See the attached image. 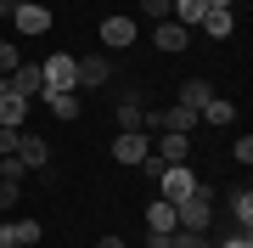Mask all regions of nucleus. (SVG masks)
<instances>
[{
    "mask_svg": "<svg viewBox=\"0 0 253 248\" xmlns=\"http://www.w3.org/2000/svg\"><path fill=\"white\" fill-rule=\"evenodd\" d=\"M11 23H17V34H23V40L51 34V6H40V0H17V6H11Z\"/></svg>",
    "mask_w": 253,
    "mask_h": 248,
    "instance_id": "nucleus-4",
    "label": "nucleus"
},
{
    "mask_svg": "<svg viewBox=\"0 0 253 248\" xmlns=\"http://www.w3.org/2000/svg\"><path fill=\"white\" fill-rule=\"evenodd\" d=\"M113 79V62L107 56H79V91H101Z\"/></svg>",
    "mask_w": 253,
    "mask_h": 248,
    "instance_id": "nucleus-11",
    "label": "nucleus"
},
{
    "mask_svg": "<svg viewBox=\"0 0 253 248\" xmlns=\"http://www.w3.org/2000/svg\"><path fill=\"white\" fill-rule=\"evenodd\" d=\"M231 119H236V107H231L225 96H214V101H208V107L197 113V124H231Z\"/></svg>",
    "mask_w": 253,
    "mask_h": 248,
    "instance_id": "nucleus-20",
    "label": "nucleus"
},
{
    "mask_svg": "<svg viewBox=\"0 0 253 248\" xmlns=\"http://www.w3.org/2000/svg\"><path fill=\"white\" fill-rule=\"evenodd\" d=\"M0 248H17V237H11V220L0 226Z\"/></svg>",
    "mask_w": 253,
    "mask_h": 248,
    "instance_id": "nucleus-28",
    "label": "nucleus"
},
{
    "mask_svg": "<svg viewBox=\"0 0 253 248\" xmlns=\"http://www.w3.org/2000/svg\"><path fill=\"white\" fill-rule=\"evenodd\" d=\"M40 101H45L56 119H79V91H40Z\"/></svg>",
    "mask_w": 253,
    "mask_h": 248,
    "instance_id": "nucleus-17",
    "label": "nucleus"
},
{
    "mask_svg": "<svg viewBox=\"0 0 253 248\" xmlns=\"http://www.w3.org/2000/svg\"><path fill=\"white\" fill-rule=\"evenodd\" d=\"M158 164H191V136H174V130H158V147H152Z\"/></svg>",
    "mask_w": 253,
    "mask_h": 248,
    "instance_id": "nucleus-8",
    "label": "nucleus"
},
{
    "mask_svg": "<svg viewBox=\"0 0 253 248\" xmlns=\"http://www.w3.org/2000/svg\"><path fill=\"white\" fill-rule=\"evenodd\" d=\"M174 220H180V231H214V186L197 181L180 203H174Z\"/></svg>",
    "mask_w": 253,
    "mask_h": 248,
    "instance_id": "nucleus-1",
    "label": "nucleus"
},
{
    "mask_svg": "<svg viewBox=\"0 0 253 248\" xmlns=\"http://www.w3.org/2000/svg\"><path fill=\"white\" fill-rule=\"evenodd\" d=\"M174 226H180V220H174V203H163V198L146 203V231H152V237H169Z\"/></svg>",
    "mask_w": 253,
    "mask_h": 248,
    "instance_id": "nucleus-12",
    "label": "nucleus"
},
{
    "mask_svg": "<svg viewBox=\"0 0 253 248\" xmlns=\"http://www.w3.org/2000/svg\"><path fill=\"white\" fill-rule=\"evenodd\" d=\"M23 119H28V96H6L0 101V124L6 130H23Z\"/></svg>",
    "mask_w": 253,
    "mask_h": 248,
    "instance_id": "nucleus-19",
    "label": "nucleus"
},
{
    "mask_svg": "<svg viewBox=\"0 0 253 248\" xmlns=\"http://www.w3.org/2000/svg\"><path fill=\"white\" fill-rule=\"evenodd\" d=\"M169 17H174V23H186L191 34H197V23L208 17V0H169Z\"/></svg>",
    "mask_w": 253,
    "mask_h": 248,
    "instance_id": "nucleus-16",
    "label": "nucleus"
},
{
    "mask_svg": "<svg viewBox=\"0 0 253 248\" xmlns=\"http://www.w3.org/2000/svg\"><path fill=\"white\" fill-rule=\"evenodd\" d=\"M40 79H45V91H79V56L56 51L40 62Z\"/></svg>",
    "mask_w": 253,
    "mask_h": 248,
    "instance_id": "nucleus-2",
    "label": "nucleus"
},
{
    "mask_svg": "<svg viewBox=\"0 0 253 248\" xmlns=\"http://www.w3.org/2000/svg\"><path fill=\"white\" fill-rule=\"evenodd\" d=\"M11 6H17V0H11Z\"/></svg>",
    "mask_w": 253,
    "mask_h": 248,
    "instance_id": "nucleus-32",
    "label": "nucleus"
},
{
    "mask_svg": "<svg viewBox=\"0 0 253 248\" xmlns=\"http://www.w3.org/2000/svg\"><path fill=\"white\" fill-rule=\"evenodd\" d=\"M6 96H11V85H6V79H0V101H6Z\"/></svg>",
    "mask_w": 253,
    "mask_h": 248,
    "instance_id": "nucleus-31",
    "label": "nucleus"
},
{
    "mask_svg": "<svg viewBox=\"0 0 253 248\" xmlns=\"http://www.w3.org/2000/svg\"><path fill=\"white\" fill-rule=\"evenodd\" d=\"M17 62H23V56H17V46H11V40H0V79H6Z\"/></svg>",
    "mask_w": 253,
    "mask_h": 248,
    "instance_id": "nucleus-22",
    "label": "nucleus"
},
{
    "mask_svg": "<svg viewBox=\"0 0 253 248\" xmlns=\"http://www.w3.org/2000/svg\"><path fill=\"white\" fill-rule=\"evenodd\" d=\"M11 237H17V248H34L45 231H40V220H28V214H23V220H11Z\"/></svg>",
    "mask_w": 253,
    "mask_h": 248,
    "instance_id": "nucleus-21",
    "label": "nucleus"
},
{
    "mask_svg": "<svg viewBox=\"0 0 253 248\" xmlns=\"http://www.w3.org/2000/svg\"><path fill=\"white\" fill-rule=\"evenodd\" d=\"M208 101H214V85H208V79H180V107L203 113Z\"/></svg>",
    "mask_w": 253,
    "mask_h": 248,
    "instance_id": "nucleus-14",
    "label": "nucleus"
},
{
    "mask_svg": "<svg viewBox=\"0 0 253 248\" xmlns=\"http://www.w3.org/2000/svg\"><path fill=\"white\" fill-rule=\"evenodd\" d=\"M236 6V0H208V11H231Z\"/></svg>",
    "mask_w": 253,
    "mask_h": 248,
    "instance_id": "nucleus-30",
    "label": "nucleus"
},
{
    "mask_svg": "<svg viewBox=\"0 0 253 248\" xmlns=\"http://www.w3.org/2000/svg\"><path fill=\"white\" fill-rule=\"evenodd\" d=\"M146 152H152V136L146 130H118L113 136V158L118 164H146Z\"/></svg>",
    "mask_w": 253,
    "mask_h": 248,
    "instance_id": "nucleus-5",
    "label": "nucleus"
},
{
    "mask_svg": "<svg viewBox=\"0 0 253 248\" xmlns=\"http://www.w3.org/2000/svg\"><path fill=\"white\" fill-rule=\"evenodd\" d=\"M208 40H231V28H236V11H208V17L197 23Z\"/></svg>",
    "mask_w": 253,
    "mask_h": 248,
    "instance_id": "nucleus-18",
    "label": "nucleus"
},
{
    "mask_svg": "<svg viewBox=\"0 0 253 248\" xmlns=\"http://www.w3.org/2000/svg\"><path fill=\"white\" fill-rule=\"evenodd\" d=\"M141 17H152V23H163V17H169V0H141Z\"/></svg>",
    "mask_w": 253,
    "mask_h": 248,
    "instance_id": "nucleus-24",
    "label": "nucleus"
},
{
    "mask_svg": "<svg viewBox=\"0 0 253 248\" xmlns=\"http://www.w3.org/2000/svg\"><path fill=\"white\" fill-rule=\"evenodd\" d=\"M17 192H23V181H0V214L17 209Z\"/></svg>",
    "mask_w": 253,
    "mask_h": 248,
    "instance_id": "nucleus-23",
    "label": "nucleus"
},
{
    "mask_svg": "<svg viewBox=\"0 0 253 248\" xmlns=\"http://www.w3.org/2000/svg\"><path fill=\"white\" fill-rule=\"evenodd\" d=\"M152 46H158V51H169V56H180V51L191 46V28H186V23H174V17H163V23H152Z\"/></svg>",
    "mask_w": 253,
    "mask_h": 248,
    "instance_id": "nucleus-7",
    "label": "nucleus"
},
{
    "mask_svg": "<svg viewBox=\"0 0 253 248\" xmlns=\"http://www.w3.org/2000/svg\"><path fill=\"white\" fill-rule=\"evenodd\" d=\"M191 186H197V169H191V164H163L158 169V198L163 203H180Z\"/></svg>",
    "mask_w": 253,
    "mask_h": 248,
    "instance_id": "nucleus-3",
    "label": "nucleus"
},
{
    "mask_svg": "<svg viewBox=\"0 0 253 248\" xmlns=\"http://www.w3.org/2000/svg\"><path fill=\"white\" fill-rule=\"evenodd\" d=\"M135 17H101V51H129L135 46Z\"/></svg>",
    "mask_w": 253,
    "mask_h": 248,
    "instance_id": "nucleus-6",
    "label": "nucleus"
},
{
    "mask_svg": "<svg viewBox=\"0 0 253 248\" xmlns=\"http://www.w3.org/2000/svg\"><path fill=\"white\" fill-rule=\"evenodd\" d=\"M96 248H124V237H118V231H107V237H101Z\"/></svg>",
    "mask_w": 253,
    "mask_h": 248,
    "instance_id": "nucleus-29",
    "label": "nucleus"
},
{
    "mask_svg": "<svg viewBox=\"0 0 253 248\" xmlns=\"http://www.w3.org/2000/svg\"><path fill=\"white\" fill-rule=\"evenodd\" d=\"M17 136H23V130H6V124H0V158L17 152Z\"/></svg>",
    "mask_w": 253,
    "mask_h": 248,
    "instance_id": "nucleus-27",
    "label": "nucleus"
},
{
    "mask_svg": "<svg viewBox=\"0 0 253 248\" xmlns=\"http://www.w3.org/2000/svg\"><path fill=\"white\" fill-rule=\"evenodd\" d=\"M231 220H236V231H253V192H248V181L231 186Z\"/></svg>",
    "mask_w": 253,
    "mask_h": 248,
    "instance_id": "nucleus-15",
    "label": "nucleus"
},
{
    "mask_svg": "<svg viewBox=\"0 0 253 248\" xmlns=\"http://www.w3.org/2000/svg\"><path fill=\"white\" fill-rule=\"evenodd\" d=\"M214 248H253V231H231V237H219Z\"/></svg>",
    "mask_w": 253,
    "mask_h": 248,
    "instance_id": "nucleus-26",
    "label": "nucleus"
},
{
    "mask_svg": "<svg viewBox=\"0 0 253 248\" xmlns=\"http://www.w3.org/2000/svg\"><path fill=\"white\" fill-rule=\"evenodd\" d=\"M118 130H146V107H141V96H135V91L118 96Z\"/></svg>",
    "mask_w": 253,
    "mask_h": 248,
    "instance_id": "nucleus-13",
    "label": "nucleus"
},
{
    "mask_svg": "<svg viewBox=\"0 0 253 248\" xmlns=\"http://www.w3.org/2000/svg\"><path fill=\"white\" fill-rule=\"evenodd\" d=\"M11 158H17L23 169H45L51 147H45V136H28V130H23V136H17V152H11Z\"/></svg>",
    "mask_w": 253,
    "mask_h": 248,
    "instance_id": "nucleus-10",
    "label": "nucleus"
},
{
    "mask_svg": "<svg viewBox=\"0 0 253 248\" xmlns=\"http://www.w3.org/2000/svg\"><path fill=\"white\" fill-rule=\"evenodd\" d=\"M231 152H236V164H253V136H236Z\"/></svg>",
    "mask_w": 253,
    "mask_h": 248,
    "instance_id": "nucleus-25",
    "label": "nucleus"
},
{
    "mask_svg": "<svg viewBox=\"0 0 253 248\" xmlns=\"http://www.w3.org/2000/svg\"><path fill=\"white\" fill-rule=\"evenodd\" d=\"M6 85H11V96H28V101H34L40 91H45V79H40V62H17V68L6 74Z\"/></svg>",
    "mask_w": 253,
    "mask_h": 248,
    "instance_id": "nucleus-9",
    "label": "nucleus"
}]
</instances>
